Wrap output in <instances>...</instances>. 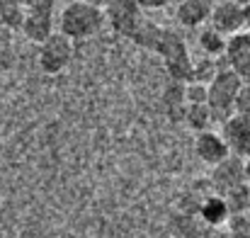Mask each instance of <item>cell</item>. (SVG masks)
Returning <instances> with one entry per match:
<instances>
[{"instance_id": "obj_1", "label": "cell", "mask_w": 250, "mask_h": 238, "mask_svg": "<svg viewBox=\"0 0 250 238\" xmlns=\"http://www.w3.org/2000/svg\"><path fill=\"white\" fill-rule=\"evenodd\" d=\"M131 42L139 44V46H144V49L156 51L163 59V64H166L167 76L175 80V83H187L189 80L194 61H192V56L187 51V42L182 39L180 32L161 27V24H156V22H151L146 17Z\"/></svg>"}, {"instance_id": "obj_2", "label": "cell", "mask_w": 250, "mask_h": 238, "mask_svg": "<svg viewBox=\"0 0 250 238\" xmlns=\"http://www.w3.org/2000/svg\"><path fill=\"white\" fill-rule=\"evenodd\" d=\"M104 27V12L100 7L85 5L81 0L68 2L59 15V34H63L71 42L95 37Z\"/></svg>"}, {"instance_id": "obj_3", "label": "cell", "mask_w": 250, "mask_h": 238, "mask_svg": "<svg viewBox=\"0 0 250 238\" xmlns=\"http://www.w3.org/2000/svg\"><path fill=\"white\" fill-rule=\"evenodd\" d=\"M243 80L238 78L231 68H219L214 80L207 85V107L211 112V119L226 122L236 114V100L241 92Z\"/></svg>"}, {"instance_id": "obj_4", "label": "cell", "mask_w": 250, "mask_h": 238, "mask_svg": "<svg viewBox=\"0 0 250 238\" xmlns=\"http://www.w3.org/2000/svg\"><path fill=\"white\" fill-rule=\"evenodd\" d=\"M22 32L32 44H42L54 34L56 0H22Z\"/></svg>"}, {"instance_id": "obj_5", "label": "cell", "mask_w": 250, "mask_h": 238, "mask_svg": "<svg viewBox=\"0 0 250 238\" xmlns=\"http://www.w3.org/2000/svg\"><path fill=\"white\" fill-rule=\"evenodd\" d=\"M102 12H104V22H109V27L119 37H126V39H134V34L146 20L144 10H139L129 0H107Z\"/></svg>"}, {"instance_id": "obj_6", "label": "cell", "mask_w": 250, "mask_h": 238, "mask_svg": "<svg viewBox=\"0 0 250 238\" xmlns=\"http://www.w3.org/2000/svg\"><path fill=\"white\" fill-rule=\"evenodd\" d=\"M71 59H73V42L59 32H54L49 39L39 44V68L46 76H59L63 68H68Z\"/></svg>"}, {"instance_id": "obj_7", "label": "cell", "mask_w": 250, "mask_h": 238, "mask_svg": "<svg viewBox=\"0 0 250 238\" xmlns=\"http://www.w3.org/2000/svg\"><path fill=\"white\" fill-rule=\"evenodd\" d=\"M209 182H211L214 195H219V197H226V195L241 190V187L246 185V177H243V158H238V156L224 158L219 165H214V170H211V175H209Z\"/></svg>"}, {"instance_id": "obj_8", "label": "cell", "mask_w": 250, "mask_h": 238, "mask_svg": "<svg viewBox=\"0 0 250 238\" xmlns=\"http://www.w3.org/2000/svg\"><path fill=\"white\" fill-rule=\"evenodd\" d=\"M221 139L226 141L231 156L248 160L250 158V112L248 114H233L231 119H226Z\"/></svg>"}, {"instance_id": "obj_9", "label": "cell", "mask_w": 250, "mask_h": 238, "mask_svg": "<svg viewBox=\"0 0 250 238\" xmlns=\"http://www.w3.org/2000/svg\"><path fill=\"white\" fill-rule=\"evenodd\" d=\"M226 68H231L243 83L250 80V32H238L226 39Z\"/></svg>"}, {"instance_id": "obj_10", "label": "cell", "mask_w": 250, "mask_h": 238, "mask_svg": "<svg viewBox=\"0 0 250 238\" xmlns=\"http://www.w3.org/2000/svg\"><path fill=\"white\" fill-rule=\"evenodd\" d=\"M211 29H216L219 34H224L226 39L243 32V17H241V7L229 2V0H216L209 15Z\"/></svg>"}, {"instance_id": "obj_11", "label": "cell", "mask_w": 250, "mask_h": 238, "mask_svg": "<svg viewBox=\"0 0 250 238\" xmlns=\"http://www.w3.org/2000/svg\"><path fill=\"white\" fill-rule=\"evenodd\" d=\"M194 153H197V158L202 160V163H207V165H219L224 158L231 156L226 141L221 139V134L209 131V129L197 134V139H194Z\"/></svg>"}, {"instance_id": "obj_12", "label": "cell", "mask_w": 250, "mask_h": 238, "mask_svg": "<svg viewBox=\"0 0 250 238\" xmlns=\"http://www.w3.org/2000/svg\"><path fill=\"white\" fill-rule=\"evenodd\" d=\"M216 0H180L175 7V20L180 27L185 29H194L202 27L204 22H209L211 7Z\"/></svg>"}, {"instance_id": "obj_13", "label": "cell", "mask_w": 250, "mask_h": 238, "mask_svg": "<svg viewBox=\"0 0 250 238\" xmlns=\"http://www.w3.org/2000/svg\"><path fill=\"white\" fill-rule=\"evenodd\" d=\"M197 216L207 224V226H211V229H221V226H226V221H229V209H226V204H224V199L219 197V195H207L202 202H199V207H197Z\"/></svg>"}, {"instance_id": "obj_14", "label": "cell", "mask_w": 250, "mask_h": 238, "mask_svg": "<svg viewBox=\"0 0 250 238\" xmlns=\"http://www.w3.org/2000/svg\"><path fill=\"white\" fill-rule=\"evenodd\" d=\"M197 42H199V49L204 51V59L216 61V59H219V56H224V51H226V37H224V34H219V32H216V29H211V27L202 29Z\"/></svg>"}, {"instance_id": "obj_15", "label": "cell", "mask_w": 250, "mask_h": 238, "mask_svg": "<svg viewBox=\"0 0 250 238\" xmlns=\"http://www.w3.org/2000/svg\"><path fill=\"white\" fill-rule=\"evenodd\" d=\"M182 117L189 124V129H194L197 134L199 131H207V127L211 124V112H209L207 105H185Z\"/></svg>"}, {"instance_id": "obj_16", "label": "cell", "mask_w": 250, "mask_h": 238, "mask_svg": "<svg viewBox=\"0 0 250 238\" xmlns=\"http://www.w3.org/2000/svg\"><path fill=\"white\" fill-rule=\"evenodd\" d=\"M22 15V0H0V27L20 29Z\"/></svg>"}, {"instance_id": "obj_17", "label": "cell", "mask_w": 250, "mask_h": 238, "mask_svg": "<svg viewBox=\"0 0 250 238\" xmlns=\"http://www.w3.org/2000/svg\"><path fill=\"white\" fill-rule=\"evenodd\" d=\"M219 64L216 61H211V59H202V61H197L194 66H192V73H189V80L187 83H199V85H209L214 76L219 73Z\"/></svg>"}, {"instance_id": "obj_18", "label": "cell", "mask_w": 250, "mask_h": 238, "mask_svg": "<svg viewBox=\"0 0 250 238\" xmlns=\"http://www.w3.org/2000/svg\"><path fill=\"white\" fill-rule=\"evenodd\" d=\"M182 87H185V83H175V80H172V83L167 85V90L163 92V100H166L172 119H177V109L185 112V92H182Z\"/></svg>"}, {"instance_id": "obj_19", "label": "cell", "mask_w": 250, "mask_h": 238, "mask_svg": "<svg viewBox=\"0 0 250 238\" xmlns=\"http://www.w3.org/2000/svg\"><path fill=\"white\" fill-rule=\"evenodd\" d=\"M224 231L229 234V238H250V214H231Z\"/></svg>"}, {"instance_id": "obj_20", "label": "cell", "mask_w": 250, "mask_h": 238, "mask_svg": "<svg viewBox=\"0 0 250 238\" xmlns=\"http://www.w3.org/2000/svg\"><path fill=\"white\" fill-rule=\"evenodd\" d=\"M185 105H207V85L199 83H185Z\"/></svg>"}, {"instance_id": "obj_21", "label": "cell", "mask_w": 250, "mask_h": 238, "mask_svg": "<svg viewBox=\"0 0 250 238\" xmlns=\"http://www.w3.org/2000/svg\"><path fill=\"white\" fill-rule=\"evenodd\" d=\"M250 112V80L241 85L238 100H236V114H248Z\"/></svg>"}, {"instance_id": "obj_22", "label": "cell", "mask_w": 250, "mask_h": 238, "mask_svg": "<svg viewBox=\"0 0 250 238\" xmlns=\"http://www.w3.org/2000/svg\"><path fill=\"white\" fill-rule=\"evenodd\" d=\"M129 2H134L139 10H161L167 0H129Z\"/></svg>"}, {"instance_id": "obj_23", "label": "cell", "mask_w": 250, "mask_h": 238, "mask_svg": "<svg viewBox=\"0 0 250 238\" xmlns=\"http://www.w3.org/2000/svg\"><path fill=\"white\" fill-rule=\"evenodd\" d=\"M241 17H243V32H250V2L241 7Z\"/></svg>"}, {"instance_id": "obj_24", "label": "cell", "mask_w": 250, "mask_h": 238, "mask_svg": "<svg viewBox=\"0 0 250 238\" xmlns=\"http://www.w3.org/2000/svg\"><path fill=\"white\" fill-rule=\"evenodd\" d=\"M243 177H246V185L250 187V158L243 160Z\"/></svg>"}, {"instance_id": "obj_25", "label": "cell", "mask_w": 250, "mask_h": 238, "mask_svg": "<svg viewBox=\"0 0 250 238\" xmlns=\"http://www.w3.org/2000/svg\"><path fill=\"white\" fill-rule=\"evenodd\" d=\"M81 2H85V5H92V7H100V10L107 5V0H81Z\"/></svg>"}, {"instance_id": "obj_26", "label": "cell", "mask_w": 250, "mask_h": 238, "mask_svg": "<svg viewBox=\"0 0 250 238\" xmlns=\"http://www.w3.org/2000/svg\"><path fill=\"white\" fill-rule=\"evenodd\" d=\"M229 2H233V5H238V7H243V5H248L250 0H229Z\"/></svg>"}, {"instance_id": "obj_27", "label": "cell", "mask_w": 250, "mask_h": 238, "mask_svg": "<svg viewBox=\"0 0 250 238\" xmlns=\"http://www.w3.org/2000/svg\"><path fill=\"white\" fill-rule=\"evenodd\" d=\"M61 2H66V5H68V2H76V0H61Z\"/></svg>"}, {"instance_id": "obj_28", "label": "cell", "mask_w": 250, "mask_h": 238, "mask_svg": "<svg viewBox=\"0 0 250 238\" xmlns=\"http://www.w3.org/2000/svg\"><path fill=\"white\" fill-rule=\"evenodd\" d=\"M248 214H250V204H248Z\"/></svg>"}]
</instances>
